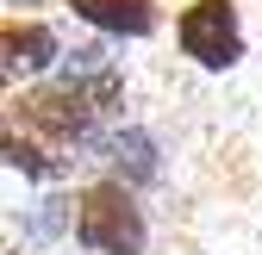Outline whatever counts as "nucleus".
Instances as JSON below:
<instances>
[{
    "label": "nucleus",
    "mask_w": 262,
    "mask_h": 255,
    "mask_svg": "<svg viewBox=\"0 0 262 255\" xmlns=\"http://www.w3.org/2000/svg\"><path fill=\"white\" fill-rule=\"evenodd\" d=\"M119 100H125V81H119V69H106V75H62V81L25 93L13 106L25 112L31 131L50 137L56 149H88L100 137V118L119 112Z\"/></svg>",
    "instance_id": "obj_1"
},
{
    "label": "nucleus",
    "mask_w": 262,
    "mask_h": 255,
    "mask_svg": "<svg viewBox=\"0 0 262 255\" xmlns=\"http://www.w3.org/2000/svg\"><path fill=\"white\" fill-rule=\"evenodd\" d=\"M75 243L88 255H144L150 224L125 181H94L75 193Z\"/></svg>",
    "instance_id": "obj_2"
},
{
    "label": "nucleus",
    "mask_w": 262,
    "mask_h": 255,
    "mask_svg": "<svg viewBox=\"0 0 262 255\" xmlns=\"http://www.w3.org/2000/svg\"><path fill=\"white\" fill-rule=\"evenodd\" d=\"M175 38L181 56H193L200 69H237L244 62V19H237V0H187L181 19H175Z\"/></svg>",
    "instance_id": "obj_3"
},
{
    "label": "nucleus",
    "mask_w": 262,
    "mask_h": 255,
    "mask_svg": "<svg viewBox=\"0 0 262 255\" xmlns=\"http://www.w3.org/2000/svg\"><path fill=\"white\" fill-rule=\"evenodd\" d=\"M56 56H62V38L44 19H7V25H0V69H7V81L44 75Z\"/></svg>",
    "instance_id": "obj_4"
},
{
    "label": "nucleus",
    "mask_w": 262,
    "mask_h": 255,
    "mask_svg": "<svg viewBox=\"0 0 262 255\" xmlns=\"http://www.w3.org/2000/svg\"><path fill=\"white\" fill-rule=\"evenodd\" d=\"M69 13L106 38H150L156 31V0H69Z\"/></svg>",
    "instance_id": "obj_5"
},
{
    "label": "nucleus",
    "mask_w": 262,
    "mask_h": 255,
    "mask_svg": "<svg viewBox=\"0 0 262 255\" xmlns=\"http://www.w3.org/2000/svg\"><path fill=\"white\" fill-rule=\"evenodd\" d=\"M106 162H113V181H125V187H150V181L162 174V162H156V137L138 131V124H125L119 137H106Z\"/></svg>",
    "instance_id": "obj_6"
},
{
    "label": "nucleus",
    "mask_w": 262,
    "mask_h": 255,
    "mask_svg": "<svg viewBox=\"0 0 262 255\" xmlns=\"http://www.w3.org/2000/svg\"><path fill=\"white\" fill-rule=\"evenodd\" d=\"M7 168H13V174H31V181H56V174H62L56 156H44L38 143L19 137V124H7Z\"/></svg>",
    "instance_id": "obj_7"
},
{
    "label": "nucleus",
    "mask_w": 262,
    "mask_h": 255,
    "mask_svg": "<svg viewBox=\"0 0 262 255\" xmlns=\"http://www.w3.org/2000/svg\"><path fill=\"white\" fill-rule=\"evenodd\" d=\"M7 7H38V0H7Z\"/></svg>",
    "instance_id": "obj_8"
}]
</instances>
